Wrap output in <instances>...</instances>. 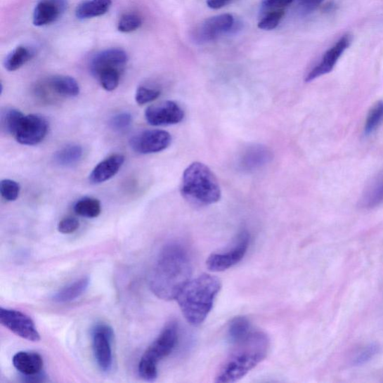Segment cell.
Listing matches in <instances>:
<instances>
[{"instance_id":"6da1fadb","label":"cell","mask_w":383,"mask_h":383,"mask_svg":"<svg viewBox=\"0 0 383 383\" xmlns=\"http://www.w3.org/2000/svg\"><path fill=\"white\" fill-rule=\"evenodd\" d=\"M192 273L188 250L181 243L171 242L158 254L150 275V287L161 299H176L181 290L191 280Z\"/></svg>"},{"instance_id":"7a4b0ae2","label":"cell","mask_w":383,"mask_h":383,"mask_svg":"<svg viewBox=\"0 0 383 383\" xmlns=\"http://www.w3.org/2000/svg\"><path fill=\"white\" fill-rule=\"evenodd\" d=\"M233 345L218 370L215 377L217 383H233L245 377L268 356L271 341L266 333L252 331L247 338Z\"/></svg>"},{"instance_id":"3957f363","label":"cell","mask_w":383,"mask_h":383,"mask_svg":"<svg viewBox=\"0 0 383 383\" xmlns=\"http://www.w3.org/2000/svg\"><path fill=\"white\" fill-rule=\"evenodd\" d=\"M221 287L219 278L202 274L181 290L176 299L183 317L191 326L198 327L205 322Z\"/></svg>"},{"instance_id":"277c9868","label":"cell","mask_w":383,"mask_h":383,"mask_svg":"<svg viewBox=\"0 0 383 383\" xmlns=\"http://www.w3.org/2000/svg\"><path fill=\"white\" fill-rule=\"evenodd\" d=\"M181 192L189 202L201 206L211 205L221 199L217 178L213 171L200 162H193L183 174Z\"/></svg>"},{"instance_id":"5b68a950","label":"cell","mask_w":383,"mask_h":383,"mask_svg":"<svg viewBox=\"0 0 383 383\" xmlns=\"http://www.w3.org/2000/svg\"><path fill=\"white\" fill-rule=\"evenodd\" d=\"M178 340V324L176 321H170L148 347L139 362L138 375L143 379L147 382L157 379L159 363L175 350Z\"/></svg>"},{"instance_id":"8992f818","label":"cell","mask_w":383,"mask_h":383,"mask_svg":"<svg viewBox=\"0 0 383 383\" xmlns=\"http://www.w3.org/2000/svg\"><path fill=\"white\" fill-rule=\"evenodd\" d=\"M250 243V235L242 230L231 246L223 252L213 253L208 257L206 265L209 271L223 272L238 264L245 258Z\"/></svg>"},{"instance_id":"52a82bcc","label":"cell","mask_w":383,"mask_h":383,"mask_svg":"<svg viewBox=\"0 0 383 383\" xmlns=\"http://www.w3.org/2000/svg\"><path fill=\"white\" fill-rule=\"evenodd\" d=\"M92 349L98 366L103 372H110L112 368V344L114 331L109 325L98 323L91 330Z\"/></svg>"},{"instance_id":"ba28073f","label":"cell","mask_w":383,"mask_h":383,"mask_svg":"<svg viewBox=\"0 0 383 383\" xmlns=\"http://www.w3.org/2000/svg\"><path fill=\"white\" fill-rule=\"evenodd\" d=\"M0 323L19 337L32 342H38L41 336L33 320L21 311L0 308Z\"/></svg>"},{"instance_id":"9c48e42d","label":"cell","mask_w":383,"mask_h":383,"mask_svg":"<svg viewBox=\"0 0 383 383\" xmlns=\"http://www.w3.org/2000/svg\"><path fill=\"white\" fill-rule=\"evenodd\" d=\"M235 26V18L231 14L216 15L204 20L193 33V41L205 44L216 40L229 33Z\"/></svg>"},{"instance_id":"30bf717a","label":"cell","mask_w":383,"mask_h":383,"mask_svg":"<svg viewBox=\"0 0 383 383\" xmlns=\"http://www.w3.org/2000/svg\"><path fill=\"white\" fill-rule=\"evenodd\" d=\"M170 134L162 130H146L130 139V146L137 154L150 155L162 152L171 145Z\"/></svg>"},{"instance_id":"8fae6325","label":"cell","mask_w":383,"mask_h":383,"mask_svg":"<svg viewBox=\"0 0 383 383\" xmlns=\"http://www.w3.org/2000/svg\"><path fill=\"white\" fill-rule=\"evenodd\" d=\"M48 129V122L43 116L37 114L25 115L14 137L21 145H37L44 141Z\"/></svg>"},{"instance_id":"7c38bea8","label":"cell","mask_w":383,"mask_h":383,"mask_svg":"<svg viewBox=\"0 0 383 383\" xmlns=\"http://www.w3.org/2000/svg\"><path fill=\"white\" fill-rule=\"evenodd\" d=\"M145 117L150 125L169 126L181 122L184 111L176 102L166 100L148 107L145 112Z\"/></svg>"},{"instance_id":"4fadbf2b","label":"cell","mask_w":383,"mask_h":383,"mask_svg":"<svg viewBox=\"0 0 383 383\" xmlns=\"http://www.w3.org/2000/svg\"><path fill=\"white\" fill-rule=\"evenodd\" d=\"M351 39L349 34H345L332 48L325 53L320 63L311 70L306 77V82L310 83L323 75L330 73L337 64L341 56L349 48Z\"/></svg>"},{"instance_id":"5bb4252c","label":"cell","mask_w":383,"mask_h":383,"mask_svg":"<svg viewBox=\"0 0 383 383\" xmlns=\"http://www.w3.org/2000/svg\"><path fill=\"white\" fill-rule=\"evenodd\" d=\"M129 62L126 53L118 48H111L100 51L92 57L89 63L91 74L95 77L108 69H117L122 71Z\"/></svg>"},{"instance_id":"9a60e30c","label":"cell","mask_w":383,"mask_h":383,"mask_svg":"<svg viewBox=\"0 0 383 383\" xmlns=\"http://www.w3.org/2000/svg\"><path fill=\"white\" fill-rule=\"evenodd\" d=\"M66 8V0H40L34 10L33 25L37 27L51 25L64 15Z\"/></svg>"},{"instance_id":"2e32d148","label":"cell","mask_w":383,"mask_h":383,"mask_svg":"<svg viewBox=\"0 0 383 383\" xmlns=\"http://www.w3.org/2000/svg\"><path fill=\"white\" fill-rule=\"evenodd\" d=\"M272 159V152L268 147L262 145H253L247 148L241 155L239 167L243 171H257L268 164Z\"/></svg>"},{"instance_id":"e0dca14e","label":"cell","mask_w":383,"mask_h":383,"mask_svg":"<svg viewBox=\"0 0 383 383\" xmlns=\"http://www.w3.org/2000/svg\"><path fill=\"white\" fill-rule=\"evenodd\" d=\"M124 161V157L120 154L112 155L102 160L91 171L89 181L92 184H100L109 181L120 171Z\"/></svg>"},{"instance_id":"ac0fdd59","label":"cell","mask_w":383,"mask_h":383,"mask_svg":"<svg viewBox=\"0 0 383 383\" xmlns=\"http://www.w3.org/2000/svg\"><path fill=\"white\" fill-rule=\"evenodd\" d=\"M14 367L27 379L42 373L44 361L38 353L20 351L13 359Z\"/></svg>"},{"instance_id":"d6986e66","label":"cell","mask_w":383,"mask_h":383,"mask_svg":"<svg viewBox=\"0 0 383 383\" xmlns=\"http://www.w3.org/2000/svg\"><path fill=\"white\" fill-rule=\"evenodd\" d=\"M43 86L53 94L63 98L77 97L80 91L77 80L69 76H53L46 80Z\"/></svg>"},{"instance_id":"ffe728a7","label":"cell","mask_w":383,"mask_h":383,"mask_svg":"<svg viewBox=\"0 0 383 383\" xmlns=\"http://www.w3.org/2000/svg\"><path fill=\"white\" fill-rule=\"evenodd\" d=\"M383 202V171L379 173L365 189L361 205L365 209H372Z\"/></svg>"},{"instance_id":"44dd1931","label":"cell","mask_w":383,"mask_h":383,"mask_svg":"<svg viewBox=\"0 0 383 383\" xmlns=\"http://www.w3.org/2000/svg\"><path fill=\"white\" fill-rule=\"evenodd\" d=\"M90 283L89 277H83L79 280L69 284L57 292L53 297V300L58 304H66L82 296L88 289Z\"/></svg>"},{"instance_id":"7402d4cb","label":"cell","mask_w":383,"mask_h":383,"mask_svg":"<svg viewBox=\"0 0 383 383\" xmlns=\"http://www.w3.org/2000/svg\"><path fill=\"white\" fill-rule=\"evenodd\" d=\"M112 5V0H86L76 9V17L86 20L105 15Z\"/></svg>"},{"instance_id":"603a6c76","label":"cell","mask_w":383,"mask_h":383,"mask_svg":"<svg viewBox=\"0 0 383 383\" xmlns=\"http://www.w3.org/2000/svg\"><path fill=\"white\" fill-rule=\"evenodd\" d=\"M84 155L83 148L79 145H67L56 152L54 161L57 165L63 167H71L82 159Z\"/></svg>"},{"instance_id":"cb8c5ba5","label":"cell","mask_w":383,"mask_h":383,"mask_svg":"<svg viewBox=\"0 0 383 383\" xmlns=\"http://www.w3.org/2000/svg\"><path fill=\"white\" fill-rule=\"evenodd\" d=\"M34 52L25 46H20L11 51L4 60V67L8 72H15L32 59Z\"/></svg>"},{"instance_id":"d4e9b609","label":"cell","mask_w":383,"mask_h":383,"mask_svg":"<svg viewBox=\"0 0 383 383\" xmlns=\"http://www.w3.org/2000/svg\"><path fill=\"white\" fill-rule=\"evenodd\" d=\"M252 325L246 317L239 316L232 319L228 327V338L234 344L245 339L252 332Z\"/></svg>"},{"instance_id":"484cf974","label":"cell","mask_w":383,"mask_h":383,"mask_svg":"<svg viewBox=\"0 0 383 383\" xmlns=\"http://www.w3.org/2000/svg\"><path fill=\"white\" fill-rule=\"evenodd\" d=\"M100 202L91 197H85V198L78 200L74 206V212L80 216L88 219L97 218L101 214Z\"/></svg>"},{"instance_id":"4316f807","label":"cell","mask_w":383,"mask_h":383,"mask_svg":"<svg viewBox=\"0 0 383 383\" xmlns=\"http://www.w3.org/2000/svg\"><path fill=\"white\" fill-rule=\"evenodd\" d=\"M25 115L17 109H7L2 113V129L7 134L15 136Z\"/></svg>"},{"instance_id":"83f0119b","label":"cell","mask_w":383,"mask_h":383,"mask_svg":"<svg viewBox=\"0 0 383 383\" xmlns=\"http://www.w3.org/2000/svg\"><path fill=\"white\" fill-rule=\"evenodd\" d=\"M383 122V101L377 102L367 115L364 134L369 136L375 132Z\"/></svg>"},{"instance_id":"f1b7e54d","label":"cell","mask_w":383,"mask_h":383,"mask_svg":"<svg viewBox=\"0 0 383 383\" xmlns=\"http://www.w3.org/2000/svg\"><path fill=\"white\" fill-rule=\"evenodd\" d=\"M121 71L117 69H108L100 72L97 79L103 89L112 91L118 88L120 82Z\"/></svg>"},{"instance_id":"f546056e","label":"cell","mask_w":383,"mask_h":383,"mask_svg":"<svg viewBox=\"0 0 383 383\" xmlns=\"http://www.w3.org/2000/svg\"><path fill=\"white\" fill-rule=\"evenodd\" d=\"M379 350L380 347L376 343H370L365 346L352 358L351 365L361 366L368 363L379 353Z\"/></svg>"},{"instance_id":"4dcf8cb0","label":"cell","mask_w":383,"mask_h":383,"mask_svg":"<svg viewBox=\"0 0 383 383\" xmlns=\"http://www.w3.org/2000/svg\"><path fill=\"white\" fill-rule=\"evenodd\" d=\"M0 193H1V195L6 201L15 202L18 199L20 186L13 180H3L0 183Z\"/></svg>"},{"instance_id":"1f68e13d","label":"cell","mask_w":383,"mask_h":383,"mask_svg":"<svg viewBox=\"0 0 383 383\" xmlns=\"http://www.w3.org/2000/svg\"><path fill=\"white\" fill-rule=\"evenodd\" d=\"M132 123V115L129 112H124L113 116L110 121V126L116 132L124 133L129 130Z\"/></svg>"},{"instance_id":"d6a6232c","label":"cell","mask_w":383,"mask_h":383,"mask_svg":"<svg viewBox=\"0 0 383 383\" xmlns=\"http://www.w3.org/2000/svg\"><path fill=\"white\" fill-rule=\"evenodd\" d=\"M142 23V18L137 15H124L119 21L118 30L124 33L132 32L139 29Z\"/></svg>"},{"instance_id":"836d02e7","label":"cell","mask_w":383,"mask_h":383,"mask_svg":"<svg viewBox=\"0 0 383 383\" xmlns=\"http://www.w3.org/2000/svg\"><path fill=\"white\" fill-rule=\"evenodd\" d=\"M284 15L285 11L283 9L271 11L261 20L258 27L263 30H273L278 27Z\"/></svg>"},{"instance_id":"e575fe53","label":"cell","mask_w":383,"mask_h":383,"mask_svg":"<svg viewBox=\"0 0 383 383\" xmlns=\"http://www.w3.org/2000/svg\"><path fill=\"white\" fill-rule=\"evenodd\" d=\"M161 95L160 90L145 86H139L135 95V100L138 105H145L157 99Z\"/></svg>"},{"instance_id":"d590c367","label":"cell","mask_w":383,"mask_h":383,"mask_svg":"<svg viewBox=\"0 0 383 383\" xmlns=\"http://www.w3.org/2000/svg\"><path fill=\"white\" fill-rule=\"evenodd\" d=\"M79 227L78 219L68 216L63 219L58 224V231L64 235H70L74 233Z\"/></svg>"},{"instance_id":"8d00e7d4","label":"cell","mask_w":383,"mask_h":383,"mask_svg":"<svg viewBox=\"0 0 383 383\" xmlns=\"http://www.w3.org/2000/svg\"><path fill=\"white\" fill-rule=\"evenodd\" d=\"M293 0H262L261 7L264 10H280L291 4Z\"/></svg>"},{"instance_id":"74e56055","label":"cell","mask_w":383,"mask_h":383,"mask_svg":"<svg viewBox=\"0 0 383 383\" xmlns=\"http://www.w3.org/2000/svg\"><path fill=\"white\" fill-rule=\"evenodd\" d=\"M323 0H299V6L301 10L309 13V11L316 9Z\"/></svg>"},{"instance_id":"f35d334b","label":"cell","mask_w":383,"mask_h":383,"mask_svg":"<svg viewBox=\"0 0 383 383\" xmlns=\"http://www.w3.org/2000/svg\"><path fill=\"white\" fill-rule=\"evenodd\" d=\"M232 0H207V5L212 9H219L229 4Z\"/></svg>"}]
</instances>
